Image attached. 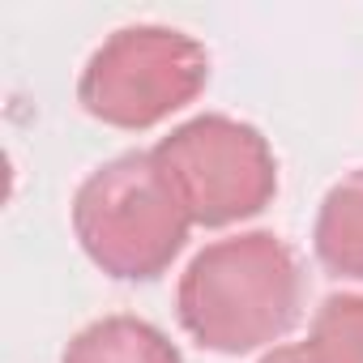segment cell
Listing matches in <instances>:
<instances>
[{
  "label": "cell",
  "mask_w": 363,
  "mask_h": 363,
  "mask_svg": "<svg viewBox=\"0 0 363 363\" xmlns=\"http://www.w3.org/2000/svg\"><path fill=\"white\" fill-rule=\"evenodd\" d=\"M303 303L295 252L274 231H244L206 244L175 286L184 333L214 354H252L274 346Z\"/></svg>",
  "instance_id": "1"
},
{
  "label": "cell",
  "mask_w": 363,
  "mask_h": 363,
  "mask_svg": "<svg viewBox=\"0 0 363 363\" xmlns=\"http://www.w3.org/2000/svg\"><path fill=\"white\" fill-rule=\"evenodd\" d=\"M73 231L103 274L120 282H150L179 257L193 218L154 154L128 150L82 179L73 197Z\"/></svg>",
  "instance_id": "2"
},
{
  "label": "cell",
  "mask_w": 363,
  "mask_h": 363,
  "mask_svg": "<svg viewBox=\"0 0 363 363\" xmlns=\"http://www.w3.org/2000/svg\"><path fill=\"white\" fill-rule=\"evenodd\" d=\"M210 82L206 48L171 26H120L77 77V103L111 128H154Z\"/></svg>",
  "instance_id": "3"
},
{
  "label": "cell",
  "mask_w": 363,
  "mask_h": 363,
  "mask_svg": "<svg viewBox=\"0 0 363 363\" xmlns=\"http://www.w3.org/2000/svg\"><path fill=\"white\" fill-rule=\"evenodd\" d=\"M167 184L193 227H231L261 214L278 193V158L269 141L231 116H197L171 128L154 150Z\"/></svg>",
  "instance_id": "4"
},
{
  "label": "cell",
  "mask_w": 363,
  "mask_h": 363,
  "mask_svg": "<svg viewBox=\"0 0 363 363\" xmlns=\"http://www.w3.org/2000/svg\"><path fill=\"white\" fill-rule=\"evenodd\" d=\"M60 363H184V359L158 325L141 316H103L90 320L82 333H73Z\"/></svg>",
  "instance_id": "5"
},
{
  "label": "cell",
  "mask_w": 363,
  "mask_h": 363,
  "mask_svg": "<svg viewBox=\"0 0 363 363\" xmlns=\"http://www.w3.org/2000/svg\"><path fill=\"white\" fill-rule=\"evenodd\" d=\"M312 248L329 274L363 282V167L325 193L312 227Z\"/></svg>",
  "instance_id": "6"
},
{
  "label": "cell",
  "mask_w": 363,
  "mask_h": 363,
  "mask_svg": "<svg viewBox=\"0 0 363 363\" xmlns=\"http://www.w3.org/2000/svg\"><path fill=\"white\" fill-rule=\"evenodd\" d=\"M261 363H363V295H329L303 342L274 346Z\"/></svg>",
  "instance_id": "7"
}]
</instances>
